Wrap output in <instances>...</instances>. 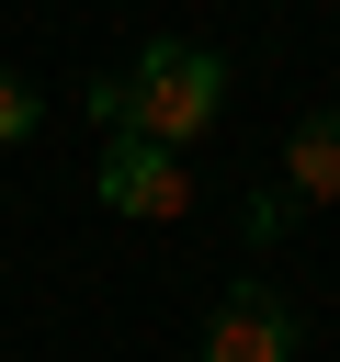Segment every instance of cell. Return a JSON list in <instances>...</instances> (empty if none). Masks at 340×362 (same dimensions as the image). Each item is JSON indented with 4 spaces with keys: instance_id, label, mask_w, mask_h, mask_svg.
Returning <instances> with one entry per match:
<instances>
[{
    "instance_id": "obj_1",
    "label": "cell",
    "mask_w": 340,
    "mask_h": 362,
    "mask_svg": "<svg viewBox=\"0 0 340 362\" xmlns=\"http://www.w3.org/2000/svg\"><path fill=\"white\" fill-rule=\"evenodd\" d=\"M215 102H227V68L204 45H147L125 79L91 90V124L102 136H147V147H193L215 124Z\"/></svg>"
},
{
    "instance_id": "obj_2",
    "label": "cell",
    "mask_w": 340,
    "mask_h": 362,
    "mask_svg": "<svg viewBox=\"0 0 340 362\" xmlns=\"http://www.w3.org/2000/svg\"><path fill=\"white\" fill-rule=\"evenodd\" d=\"M91 192H102L113 215H136V226H181V215H193V181H181V158H170V147H147V136H113Z\"/></svg>"
},
{
    "instance_id": "obj_3",
    "label": "cell",
    "mask_w": 340,
    "mask_h": 362,
    "mask_svg": "<svg viewBox=\"0 0 340 362\" xmlns=\"http://www.w3.org/2000/svg\"><path fill=\"white\" fill-rule=\"evenodd\" d=\"M204 362H295V305L272 283H227V305L204 328Z\"/></svg>"
},
{
    "instance_id": "obj_4",
    "label": "cell",
    "mask_w": 340,
    "mask_h": 362,
    "mask_svg": "<svg viewBox=\"0 0 340 362\" xmlns=\"http://www.w3.org/2000/svg\"><path fill=\"white\" fill-rule=\"evenodd\" d=\"M283 181H295L306 204H340V102H317V113L283 136Z\"/></svg>"
},
{
    "instance_id": "obj_5",
    "label": "cell",
    "mask_w": 340,
    "mask_h": 362,
    "mask_svg": "<svg viewBox=\"0 0 340 362\" xmlns=\"http://www.w3.org/2000/svg\"><path fill=\"white\" fill-rule=\"evenodd\" d=\"M23 136H34V90H23V79H0V147H23Z\"/></svg>"
}]
</instances>
